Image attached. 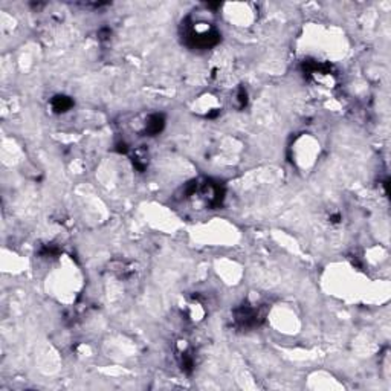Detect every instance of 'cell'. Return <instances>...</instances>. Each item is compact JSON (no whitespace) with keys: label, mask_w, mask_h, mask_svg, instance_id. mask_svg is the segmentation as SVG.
<instances>
[{"label":"cell","mask_w":391,"mask_h":391,"mask_svg":"<svg viewBox=\"0 0 391 391\" xmlns=\"http://www.w3.org/2000/svg\"><path fill=\"white\" fill-rule=\"evenodd\" d=\"M73 106L72 100L69 97H64V95H58L52 100V109L58 113L61 112H67L70 107Z\"/></svg>","instance_id":"obj_3"},{"label":"cell","mask_w":391,"mask_h":391,"mask_svg":"<svg viewBox=\"0 0 391 391\" xmlns=\"http://www.w3.org/2000/svg\"><path fill=\"white\" fill-rule=\"evenodd\" d=\"M260 314L255 307L251 306H242L240 309L236 310V321L243 326V327H251V326H257L260 321Z\"/></svg>","instance_id":"obj_1"},{"label":"cell","mask_w":391,"mask_h":391,"mask_svg":"<svg viewBox=\"0 0 391 391\" xmlns=\"http://www.w3.org/2000/svg\"><path fill=\"white\" fill-rule=\"evenodd\" d=\"M164 116L162 115H151L148 119H147V124H145V133L148 136H154L158 135L162 128H164Z\"/></svg>","instance_id":"obj_2"}]
</instances>
